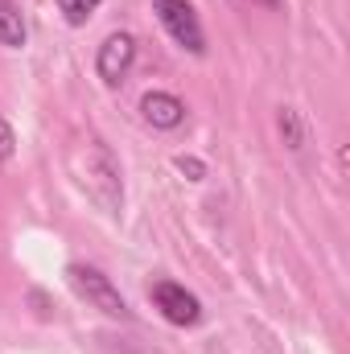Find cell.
<instances>
[{
  "label": "cell",
  "instance_id": "cell-1",
  "mask_svg": "<svg viewBox=\"0 0 350 354\" xmlns=\"http://www.w3.org/2000/svg\"><path fill=\"white\" fill-rule=\"evenodd\" d=\"M66 165H71V177L79 181V189L103 214H120L124 210V174H120L116 153L103 140H95V136L79 140L66 153Z\"/></svg>",
  "mask_w": 350,
  "mask_h": 354
},
{
  "label": "cell",
  "instance_id": "cell-2",
  "mask_svg": "<svg viewBox=\"0 0 350 354\" xmlns=\"http://www.w3.org/2000/svg\"><path fill=\"white\" fill-rule=\"evenodd\" d=\"M66 284L75 288V297H79V301H87L91 309H99L103 317L132 322V309H128V301L120 297V288L111 284V276H103L99 268H91V264H71V268H66Z\"/></svg>",
  "mask_w": 350,
  "mask_h": 354
},
{
  "label": "cell",
  "instance_id": "cell-3",
  "mask_svg": "<svg viewBox=\"0 0 350 354\" xmlns=\"http://www.w3.org/2000/svg\"><path fill=\"white\" fill-rule=\"evenodd\" d=\"M153 8H157V21L165 25V33L185 54H206V33H202V21L190 0H153Z\"/></svg>",
  "mask_w": 350,
  "mask_h": 354
},
{
  "label": "cell",
  "instance_id": "cell-4",
  "mask_svg": "<svg viewBox=\"0 0 350 354\" xmlns=\"http://www.w3.org/2000/svg\"><path fill=\"white\" fill-rule=\"evenodd\" d=\"M149 297H153L157 313L165 322H174V326H198L202 322V301L185 284H177V280H153L149 284Z\"/></svg>",
  "mask_w": 350,
  "mask_h": 354
},
{
  "label": "cell",
  "instance_id": "cell-5",
  "mask_svg": "<svg viewBox=\"0 0 350 354\" xmlns=\"http://www.w3.org/2000/svg\"><path fill=\"white\" fill-rule=\"evenodd\" d=\"M132 62H136V37H132V33H111V37L99 46V54H95V71H99V79H103L107 87H120V83L128 79Z\"/></svg>",
  "mask_w": 350,
  "mask_h": 354
},
{
  "label": "cell",
  "instance_id": "cell-6",
  "mask_svg": "<svg viewBox=\"0 0 350 354\" xmlns=\"http://www.w3.org/2000/svg\"><path fill=\"white\" fill-rule=\"evenodd\" d=\"M140 115L153 124V128H177L181 120H185V103L177 99V95H169V91H149L145 99H140Z\"/></svg>",
  "mask_w": 350,
  "mask_h": 354
},
{
  "label": "cell",
  "instance_id": "cell-7",
  "mask_svg": "<svg viewBox=\"0 0 350 354\" xmlns=\"http://www.w3.org/2000/svg\"><path fill=\"white\" fill-rule=\"evenodd\" d=\"M25 41H29V29H25V17L17 8V0H0V46L21 50Z\"/></svg>",
  "mask_w": 350,
  "mask_h": 354
},
{
  "label": "cell",
  "instance_id": "cell-8",
  "mask_svg": "<svg viewBox=\"0 0 350 354\" xmlns=\"http://www.w3.org/2000/svg\"><path fill=\"white\" fill-rule=\"evenodd\" d=\"M280 136H284V145L288 149H301L305 145V124H301V115L293 111V107H280Z\"/></svg>",
  "mask_w": 350,
  "mask_h": 354
},
{
  "label": "cell",
  "instance_id": "cell-9",
  "mask_svg": "<svg viewBox=\"0 0 350 354\" xmlns=\"http://www.w3.org/2000/svg\"><path fill=\"white\" fill-rule=\"evenodd\" d=\"M103 0H58V8H62V17L71 21V25H87V17L99 8Z\"/></svg>",
  "mask_w": 350,
  "mask_h": 354
},
{
  "label": "cell",
  "instance_id": "cell-10",
  "mask_svg": "<svg viewBox=\"0 0 350 354\" xmlns=\"http://www.w3.org/2000/svg\"><path fill=\"white\" fill-rule=\"evenodd\" d=\"M12 153H17V132H12L8 120H0V165H8Z\"/></svg>",
  "mask_w": 350,
  "mask_h": 354
},
{
  "label": "cell",
  "instance_id": "cell-11",
  "mask_svg": "<svg viewBox=\"0 0 350 354\" xmlns=\"http://www.w3.org/2000/svg\"><path fill=\"white\" fill-rule=\"evenodd\" d=\"M177 169H181V174H190L194 181L206 174V165H202V161H194V157H177Z\"/></svg>",
  "mask_w": 350,
  "mask_h": 354
}]
</instances>
